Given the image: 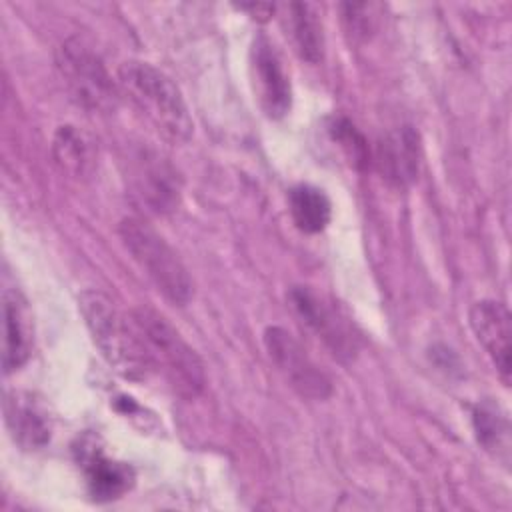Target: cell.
Instances as JSON below:
<instances>
[{
    "instance_id": "obj_1",
    "label": "cell",
    "mask_w": 512,
    "mask_h": 512,
    "mask_svg": "<svg viewBox=\"0 0 512 512\" xmlns=\"http://www.w3.org/2000/svg\"><path fill=\"white\" fill-rule=\"evenodd\" d=\"M118 88L166 140H190L192 116L180 88L162 70L142 60H126L118 68Z\"/></svg>"
},
{
    "instance_id": "obj_2",
    "label": "cell",
    "mask_w": 512,
    "mask_h": 512,
    "mask_svg": "<svg viewBox=\"0 0 512 512\" xmlns=\"http://www.w3.org/2000/svg\"><path fill=\"white\" fill-rule=\"evenodd\" d=\"M130 318L138 330L150 372H160L180 396H198L206 384L204 364L178 330L152 308H136Z\"/></svg>"
},
{
    "instance_id": "obj_3",
    "label": "cell",
    "mask_w": 512,
    "mask_h": 512,
    "mask_svg": "<svg viewBox=\"0 0 512 512\" xmlns=\"http://www.w3.org/2000/svg\"><path fill=\"white\" fill-rule=\"evenodd\" d=\"M78 306L106 362L124 378L144 380L150 368L130 314H122L114 302L98 290H84L78 298Z\"/></svg>"
},
{
    "instance_id": "obj_4",
    "label": "cell",
    "mask_w": 512,
    "mask_h": 512,
    "mask_svg": "<svg viewBox=\"0 0 512 512\" xmlns=\"http://www.w3.org/2000/svg\"><path fill=\"white\" fill-rule=\"evenodd\" d=\"M118 234L132 260L168 302L184 306L192 298V280L186 266L152 226L138 218H124L118 224Z\"/></svg>"
},
{
    "instance_id": "obj_5",
    "label": "cell",
    "mask_w": 512,
    "mask_h": 512,
    "mask_svg": "<svg viewBox=\"0 0 512 512\" xmlns=\"http://www.w3.org/2000/svg\"><path fill=\"white\" fill-rule=\"evenodd\" d=\"M56 66L72 98L94 112H108L118 98V82L112 80L102 58L80 38H68L56 50Z\"/></svg>"
},
{
    "instance_id": "obj_6",
    "label": "cell",
    "mask_w": 512,
    "mask_h": 512,
    "mask_svg": "<svg viewBox=\"0 0 512 512\" xmlns=\"http://www.w3.org/2000/svg\"><path fill=\"white\" fill-rule=\"evenodd\" d=\"M288 302L296 316L332 350L334 356L348 360L358 350V338L344 314L324 296L308 286H294Z\"/></svg>"
},
{
    "instance_id": "obj_7",
    "label": "cell",
    "mask_w": 512,
    "mask_h": 512,
    "mask_svg": "<svg viewBox=\"0 0 512 512\" xmlns=\"http://www.w3.org/2000/svg\"><path fill=\"white\" fill-rule=\"evenodd\" d=\"M264 346L270 360L282 372L286 382L304 398L324 400L332 392L328 376L312 362L300 342L280 326H268Z\"/></svg>"
},
{
    "instance_id": "obj_8",
    "label": "cell",
    "mask_w": 512,
    "mask_h": 512,
    "mask_svg": "<svg viewBox=\"0 0 512 512\" xmlns=\"http://www.w3.org/2000/svg\"><path fill=\"white\" fill-rule=\"evenodd\" d=\"M250 74L256 98L268 118H282L292 106V86L274 44L256 36L250 48Z\"/></svg>"
},
{
    "instance_id": "obj_9",
    "label": "cell",
    "mask_w": 512,
    "mask_h": 512,
    "mask_svg": "<svg viewBox=\"0 0 512 512\" xmlns=\"http://www.w3.org/2000/svg\"><path fill=\"white\" fill-rule=\"evenodd\" d=\"M468 320L476 340L484 346L500 378L508 384L512 374V326L508 308L498 300H478L472 304Z\"/></svg>"
},
{
    "instance_id": "obj_10",
    "label": "cell",
    "mask_w": 512,
    "mask_h": 512,
    "mask_svg": "<svg viewBox=\"0 0 512 512\" xmlns=\"http://www.w3.org/2000/svg\"><path fill=\"white\" fill-rule=\"evenodd\" d=\"M76 454L78 464L84 470L86 488L94 500H116L134 484V470L124 462L110 460L92 436L80 440Z\"/></svg>"
},
{
    "instance_id": "obj_11",
    "label": "cell",
    "mask_w": 512,
    "mask_h": 512,
    "mask_svg": "<svg viewBox=\"0 0 512 512\" xmlns=\"http://www.w3.org/2000/svg\"><path fill=\"white\" fill-rule=\"evenodd\" d=\"M4 422L10 438L24 450H40L50 442L52 422L44 402L22 390H10L4 396Z\"/></svg>"
},
{
    "instance_id": "obj_12",
    "label": "cell",
    "mask_w": 512,
    "mask_h": 512,
    "mask_svg": "<svg viewBox=\"0 0 512 512\" xmlns=\"http://www.w3.org/2000/svg\"><path fill=\"white\" fill-rule=\"evenodd\" d=\"M2 368L4 374L18 370L32 352L34 326L28 300L16 288H6L2 294Z\"/></svg>"
},
{
    "instance_id": "obj_13",
    "label": "cell",
    "mask_w": 512,
    "mask_h": 512,
    "mask_svg": "<svg viewBox=\"0 0 512 512\" xmlns=\"http://www.w3.org/2000/svg\"><path fill=\"white\" fill-rule=\"evenodd\" d=\"M376 164L390 184L408 186L418 176L420 166V140L412 126H400L388 132L376 152Z\"/></svg>"
},
{
    "instance_id": "obj_14",
    "label": "cell",
    "mask_w": 512,
    "mask_h": 512,
    "mask_svg": "<svg viewBox=\"0 0 512 512\" xmlns=\"http://www.w3.org/2000/svg\"><path fill=\"white\" fill-rule=\"evenodd\" d=\"M472 424L478 444L498 462H510V422L494 400H482L472 410Z\"/></svg>"
},
{
    "instance_id": "obj_15",
    "label": "cell",
    "mask_w": 512,
    "mask_h": 512,
    "mask_svg": "<svg viewBox=\"0 0 512 512\" xmlns=\"http://www.w3.org/2000/svg\"><path fill=\"white\" fill-rule=\"evenodd\" d=\"M136 180L140 194L146 198V202L156 208L158 212L172 210L178 200V188H176V176L174 172L162 162V158L154 154H144L140 158Z\"/></svg>"
},
{
    "instance_id": "obj_16",
    "label": "cell",
    "mask_w": 512,
    "mask_h": 512,
    "mask_svg": "<svg viewBox=\"0 0 512 512\" xmlns=\"http://www.w3.org/2000/svg\"><path fill=\"white\" fill-rule=\"evenodd\" d=\"M288 210L292 222L304 234L322 232L332 218V204L328 196L312 184H298L290 188Z\"/></svg>"
},
{
    "instance_id": "obj_17",
    "label": "cell",
    "mask_w": 512,
    "mask_h": 512,
    "mask_svg": "<svg viewBox=\"0 0 512 512\" xmlns=\"http://www.w3.org/2000/svg\"><path fill=\"white\" fill-rule=\"evenodd\" d=\"M288 22L300 58L318 64L324 56V32L316 6L308 2L288 4Z\"/></svg>"
},
{
    "instance_id": "obj_18",
    "label": "cell",
    "mask_w": 512,
    "mask_h": 512,
    "mask_svg": "<svg viewBox=\"0 0 512 512\" xmlns=\"http://www.w3.org/2000/svg\"><path fill=\"white\" fill-rule=\"evenodd\" d=\"M52 154L62 170L80 176L92 164V142L76 126H60L52 142Z\"/></svg>"
},
{
    "instance_id": "obj_19",
    "label": "cell",
    "mask_w": 512,
    "mask_h": 512,
    "mask_svg": "<svg viewBox=\"0 0 512 512\" xmlns=\"http://www.w3.org/2000/svg\"><path fill=\"white\" fill-rule=\"evenodd\" d=\"M326 132L330 142H334L340 152L348 158V162L362 170L370 162V152H368V142L360 134V130L344 116H332L326 120Z\"/></svg>"
},
{
    "instance_id": "obj_20",
    "label": "cell",
    "mask_w": 512,
    "mask_h": 512,
    "mask_svg": "<svg viewBox=\"0 0 512 512\" xmlns=\"http://www.w3.org/2000/svg\"><path fill=\"white\" fill-rule=\"evenodd\" d=\"M374 8L376 6L368 4V2H346L340 6L346 30L354 38H366L374 30V26H376Z\"/></svg>"
},
{
    "instance_id": "obj_21",
    "label": "cell",
    "mask_w": 512,
    "mask_h": 512,
    "mask_svg": "<svg viewBox=\"0 0 512 512\" xmlns=\"http://www.w3.org/2000/svg\"><path fill=\"white\" fill-rule=\"evenodd\" d=\"M244 12H250L252 18H256L258 22H266L272 14H274V4H266V2H256V4H240L238 6Z\"/></svg>"
}]
</instances>
